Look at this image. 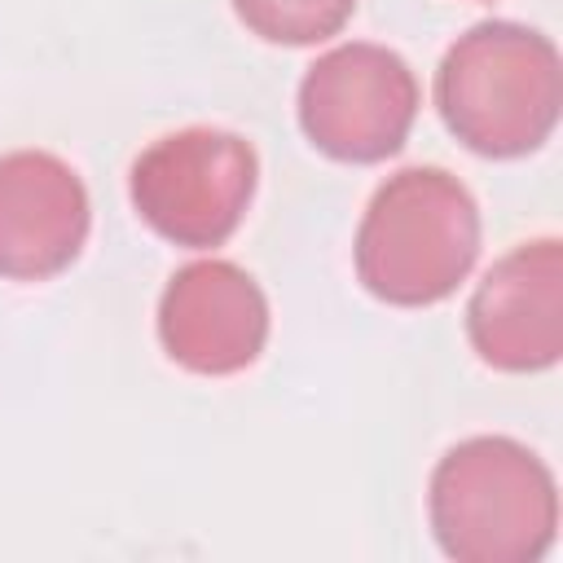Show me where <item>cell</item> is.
Wrapping results in <instances>:
<instances>
[{"mask_svg":"<svg viewBox=\"0 0 563 563\" xmlns=\"http://www.w3.org/2000/svg\"><path fill=\"white\" fill-rule=\"evenodd\" d=\"M88 238V189L48 150L0 158V277L44 282L62 273Z\"/></svg>","mask_w":563,"mask_h":563,"instance_id":"cell-8","label":"cell"},{"mask_svg":"<svg viewBox=\"0 0 563 563\" xmlns=\"http://www.w3.org/2000/svg\"><path fill=\"white\" fill-rule=\"evenodd\" d=\"M479 255V207L444 167L387 176L356 229L361 286L396 308L440 303L466 282Z\"/></svg>","mask_w":563,"mask_h":563,"instance_id":"cell-2","label":"cell"},{"mask_svg":"<svg viewBox=\"0 0 563 563\" xmlns=\"http://www.w3.org/2000/svg\"><path fill=\"white\" fill-rule=\"evenodd\" d=\"M550 466L510 435H471L431 471V532L457 563H537L554 545Z\"/></svg>","mask_w":563,"mask_h":563,"instance_id":"cell-3","label":"cell"},{"mask_svg":"<svg viewBox=\"0 0 563 563\" xmlns=\"http://www.w3.org/2000/svg\"><path fill=\"white\" fill-rule=\"evenodd\" d=\"M233 9L268 44H321L343 31L356 0H233Z\"/></svg>","mask_w":563,"mask_h":563,"instance_id":"cell-9","label":"cell"},{"mask_svg":"<svg viewBox=\"0 0 563 563\" xmlns=\"http://www.w3.org/2000/svg\"><path fill=\"white\" fill-rule=\"evenodd\" d=\"M444 128L484 158L537 150L563 106L559 48L519 22H479L453 40L435 70Z\"/></svg>","mask_w":563,"mask_h":563,"instance_id":"cell-1","label":"cell"},{"mask_svg":"<svg viewBox=\"0 0 563 563\" xmlns=\"http://www.w3.org/2000/svg\"><path fill=\"white\" fill-rule=\"evenodd\" d=\"M260 158L224 128H180L132 163V207L176 246H220L246 216Z\"/></svg>","mask_w":563,"mask_h":563,"instance_id":"cell-4","label":"cell"},{"mask_svg":"<svg viewBox=\"0 0 563 563\" xmlns=\"http://www.w3.org/2000/svg\"><path fill=\"white\" fill-rule=\"evenodd\" d=\"M466 334L479 361L506 374L550 369L563 352V246L537 238L506 251L466 303Z\"/></svg>","mask_w":563,"mask_h":563,"instance_id":"cell-6","label":"cell"},{"mask_svg":"<svg viewBox=\"0 0 563 563\" xmlns=\"http://www.w3.org/2000/svg\"><path fill=\"white\" fill-rule=\"evenodd\" d=\"M418 114L409 62L383 44H339L321 53L299 84V123L308 141L339 163H378L396 154Z\"/></svg>","mask_w":563,"mask_h":563,"instance_id":"cell-5","label":"cell"},{"mask_svg":"<svg viewBox=\"0 0 563 563\" xmlns=\"http://www.w3.org/2000/svg\"><path fill=\"white\" fill-rule=\"evenodd\" d=\"M163 352L194 374H238L268 339V299L260 282L229 260L185 264L158 299Z\"/></svg>","mask_w":563,"mask_h":563,"instance_id":"cell-7","label":"cell"}]
</instances>
